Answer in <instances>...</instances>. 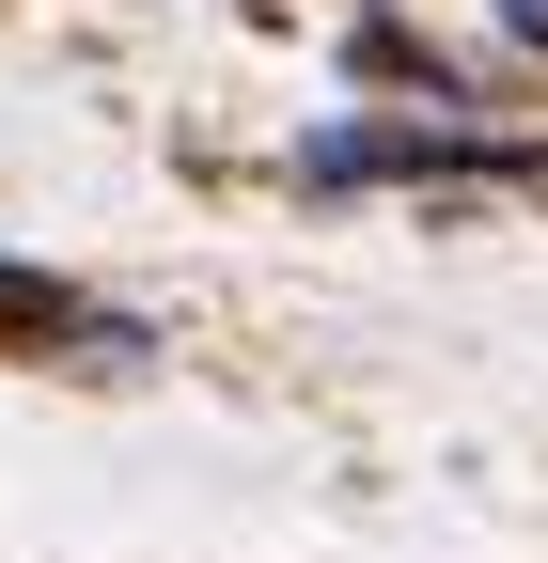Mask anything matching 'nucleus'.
<instances>
[{
    "label": "nucleus",
    "mask_w": 548,
    "mask_h": 563,
    "mask_svg": "<svg viewBox=\"0 0 548 563\" xmlns=\"http://www.w3.org/2000/svg\"><path fill=\"white\" fill-rule=\"evenodd\" d=\"M392 173H517V141H486V110L454 125H314L298 188H392Z\"/></svg>",
    "instance_id": "1"
},
{
    "label": "nucleus",
    "mask_w": 548,
    "mask_h": 563,
    "mask_svg": "<svg viewBox=\"0 0 548 563\" xmlns=\"http://www.w3.org/2000/svg\"><path fill=\"white\" fill-rule=\"evenodd\" d=\"M346 63H361V79H407V95H439V110H470V79H454V63H439L424 32H407V16H361V32H346Z\"/></svg>",
    "instance_id": "2"
},
{
    "label": "nucleus",
    "mask_w": 548,
    "mask_h": 563,
    "mask_svg": "<svg viewBox=\"0 0 548 563\" xmlns=\"http://www.w3.org/2000/svg\"><path fill=\"white\" fill-rule=\"evenodd\" d=\"M502 16H517V32H533V47H548V0H502Z\"/></svg>",
    "instance_id": "3"
}]
</instances>
